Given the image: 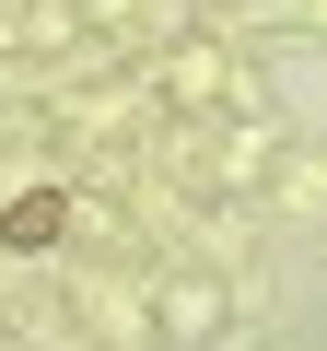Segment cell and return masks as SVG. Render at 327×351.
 Returning <instances> with one entry per match:
<instances>
[{
    "label": "cell",
    "mask_w": 327,
    "mask_h": 351,
    "mask_svg": "<svg viewBox=\"0 0 327 351\" xmlns=\"http://www.w3.org/2000/svg\"><path fill=\"white\" fill-rule=\"evenodd\" d=\"M59 234H70V199H59V188H24L12 211H0V246H12V258H47Z\"/></svg>",
    "instance_id": "obj_1"
}]
</instances>
